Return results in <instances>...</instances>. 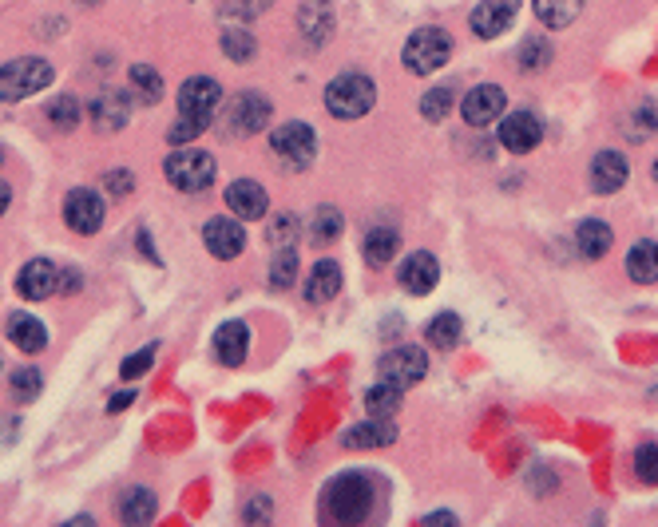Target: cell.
<instances>
[{"mask_svg":"<svg viewBox=\"0 0 658 527\" xmlns=\"http://www.w3.org/2000/svg\"><path fill=\"white\" fill-rule=\"evenodd\" d=\"M373 512V484L361 472L333 476L322 492V520L337 527H357Z\"/></svg>","mask_w":658,"mask_h":527,"instance_id":"6da1fadb","label":"cell"},{"mask_svg":"<svg viewBox=\"0 0 658 527\" xmlns=\"http://www.w3.org/2000/svg\"><path fill=\"white\" fill-rule=\"evenodd\" d=\"M373 104H377V88L361 72H341L326 88V107L337 119H361L373 111Z\"/></svg>","mask_w":658,"mask_h":527,"instance_id":"7a4b0ae2","label":"cell"},{"mask_svg":"<svg viewBox=\"0 0 658 527\" xmlns=\"http://www.w3.org/2000/svg\"><path fill=\"white\" fill-rule=\"evenodd\" d=\"M163 175L175 191L183 195H199L215 183V159L207 151H195V147H183V151H171L167 163H163Z\"/></svg>","mask_w":658,"mask_h":527,"instance_id":"3957f363","label":"cell"},{"mask_svg":"<svg viewBox=\"0 0 658 527\" xmlns=\"http://www.w3.org/2000/svg\"><path fill=\"white\" fill-rule=\"evenodd\" d=\"M44 84H52V64H48V60H36V56L8 60V64L0 68V104L28 100V96H36Z\"/></svg>","mask_w":658,"mask_h":527,"instance_id":"277c9868","label":"cell"},{"mask_svg":"<svg viewBox=\"0 0 658 527\" xmlns=\"http://www.w3.org/2000/svg\"><path fill=\"white\" fill-rule=\"evenodd\" d=\"M405 68L413 72V76H433L437 68L448 64V56H452V40H448V32H440V28H417L409 40H405Z\"/></svg>","mask_w":658,"mask_h":527,"instance_id":"5b68a950","label":"cell"},{"mask_svg":"<svg viewBox=\"0 0 658 527\" xmlns=\"http://www.w3.org/2000/svg\"><path fill=\"white\" fill-rule=\"evenodd\" d=\"M270 151L278 155V163L282 167H290V171H306L310 163H314V155H318V135H314V127L310 123H282L274 135H270Z\"/></svg>","mask_w":658,"mask_h":527,"instance_id":"8992f818","label":"cell"},{"mask_svg":"<svg viewBox=\"0 0 658 527\" xmlns=\"http://www.w3.org/2000/svg\"><path fill=\"white\" fill-rule=\"evenodd\" d=\"M377 369H381V377H385L389 385H397V389H413V385L425 381V373H429V357H425L421 345H401V349L385 353Z\"/></svg>","mask_w":658,"mask_h":527,"instance_id":"52a82bcc","label":"cell"},{"mask_svg":"<svg viewBox=\"0 0 658 527\" xmlns=\"http://www.w3.org/2000/svg\"><path fill=\"white\" fill-rule=\"evenodd\" d=\"M270 123V100L258 92H238L226 104V131L230 135H258Z\"/></svg>","mask_w":658,"mask_h":527,"instance_id":"ba28073f","label":"cell"},{"mask_svg":"<svg viewBox=\"0 0 658 527\" xmlns=\"http://www.w3.org/2000/svg\"><path fill=\"white\" fill-rule=\"evenodd\" d=\"M64 222L76 234H96L104 226V199L88 187H76L64 195Z\"/></svg>","mask_w":658,"mask_h":527,"instance_id":"9c48e42d","label":"cell"},{"mask_svg":"<svg viewBox=\"0 0 658 527\" xmlns=\"http://www.w3.org/2000/svg\"><path fill=\"white\" fill-rule=\"evenodd\" d=\"M520 16V0H484L476 4V12L468 16V28L480 36V40H496L504 36Z\"/></svg>","mask_w":658,"mask_h":527,"instance_id":"30bf717a","label":"cell"},{"mask_svg":"<svg viewBox=\"0 0 658 527\" xmlns=\"http://www.w3.org/2000/svg\"><path fill=\"white\" fill-rule=\"evenodd\" d=\"M504 107H508L504 88H496V84H476V88L464 96L460 115H464L468 127H488V123H496V119L504 115Z\"/></svg>","mask_w":658,"mask_h":527,"instance_id":"8fae6325","label":"cell"},{"mask_svg":"<svg viewBox=\"0 0 658 527\" xmlns=\"http://www.w3.org/2000/svg\"><path fill=\"white\" fill-rule=\"evenodd\" d=\"M60 290V270L48 262V258H32L24 262V270L16 274V294L24 302H44Z\"/></svg>","mask_w":658,"mask_h":527,"instance_id":"7c38bea8","label":"cell"},{"mask_svg":"<svg viewBox=\"0 0 658 527\" xmlns=\"http://www.w3.org/2000/svg\"><path fill=\"white\" fill-rule=\"evenodd\" d=\"M397 282H401V290H409L413 298H425V294H433V290H437L440 262L429 254V250H417V254H409V258L401 262Z\"/></svg>","mask_w":658,"mask_h":527,"instance_id":"4fadbf2b","label":"cell"},{"mask_svg":"<svg viewBox=\"0 0 658 527\" xmlns=\"http://www.w3.org/2000/svg\"><path fill=\"white\" fill-rule=\"evenodd\" d=\"M540 139H544V123H540L532 111L504 115V123H500V143H504L508 151L528 155V151H536V147H540Z\"/></svg>","mask_w":658,"mask_h":527,"instance_id":"5bb4252c","label":"cell"},{"mask_svg":"<svg viewBox=\"0 0 658 527\" xmlns=\"http://www.w3.org/2000/svg\"><path fill=\"white\" fill-rule=\"evenodd\" d=\"M222 100L219 80L211 76H191L183 88H179V115H215V107Z\"/></svg>","mask_w":658,"mask_h":527,"instance_id":"9a60e30c","label":"cell"},{"mask_svg":"<svg viewBox=\"0 0 658 527\" xmlns=\"http://www.w3.org/2000/svg\"><path fill=\"white\" fill-rule=\"evenodd\" d=\"M203 242H207V250H211L219 262H230V258L242 254L246 234H242V226H238L234 218H211V222L203 226Z\"/></svg>","mask_w":658,"mask_h":527,"instance_id":"2e32d148","label":"cell"},{"mask_svg":"<svg viewBox=\"0 0 658 527\" xmlns=\"http://www.w3.org/2000/svg\"><path fill=\"white\" fill-rule=\"evenodd\" d=\"M226 207L238 214V218H266L270 211V199H266V187L254 183V179H234L226 187Z\"/></svg>","mask_w":658,"mask_h":527,"instance_id":"e0dca14e","label":"cell"},{"mask_svg":"<svg viewBox=\"0 0 658 527\" xmlns=\"http://www.w3.org/2000/svg\"><path fill=\"white\" fill-rule=\"evenodd\" d=\"M397 440V424H393V417H369V421L353 424L345 436H341V444L345 448H389Z\"/></svg>","mask_w":658,"mask_h":527,"instance_id":"ac0fdd59","label":"cell"},{"mask_svg":"<svg viewBox=\"0 0 658 527\" xmlns=\"http://www.w3.org/2000/svg\"><path fill=\"white\" fill-rule=\"evenodd\" d=\"M627 175H631V167H627V155H619V151H599L591 163V187L599 195H615L627 183Z\"/></svg>","mask_w":658,"mask_h":527,"instance_id":"d6986e66","label":"cell"},{"mask_svg":"<svg viewBox=\"0 0 658 527\" xmlns=\"http://www.w3.org/2000/svg\"><path fill=\"white\" fill-rule=\"evenodd\" d=\"M246 353H250V329H246V321H226L219 325V333H215V357H219L226 369H238L242 361H246Z\"/></svg>","mask_w":658,"mask_h":527,"instance_id":"ffe728a7","label":"cell"},{"mask_svg":"<svg viewBox=\"0 0 658 527\" xmlns=\"http://www.w3.org/2000/svg\"><path fill=\"white\" fill-rule=\"evenodd\" d=\"M298 28H302L306 44L322 48L329 40V32H333V8H329V0H306L302 4V16H298Z\"/></svg>","mask_w":658,"mask_h":527,"instance_id":"44dd1931","label":"cell"},{"mask_svg":"<svg viewBox=\"0 0 658 527\" xmlns=\"http://www.w3.org/2000/svg\"><path fill=\"white\" fill-rule=\"evenodd\" d=\"M8 337H12V345H16L20 353H40V349L48 345V329H44V321L32 317V314L8 317Z\"/></svg>","mask_w":658,"mask_h":527,"instance_id":"7402d4cb","label":"cell"},{"mask_svg":"<svg viewBox=\"0 0 658 527\" xmlns=\"http://www.w3.org/2000/svg\"><path fill=\"white\" fill-rule=\"evenodd\" d=\"M337 290H341V266L337 262H318L314 270H310V278H306V302H314V306H326L329 298H337Z\"/></svg>","mask_w":658,"mask_h":527,"instance_id":"603a6c76","label":"cell"},{"mask_svg":"<svg viewBox=\"0 0 658 527\" xmlns=\"http://www.w3.org/2000/svg\"><path fill=\"white\" fill-rule=\"evenodd\" d=\"M127 96L123 92H115V88H108V92H100L96 100H92V123L100 127V131H119L123 123H127Z\"/></svg>","mask_w":658,"mask_h":527,"instance_id":"cb8c5ba5","label":"cell"},{"mask_svg":"<svg viewBox=\"0 0 658 527\" xmlns=\"http://www.w3.org/2000/svg\"><path fill=\"white\" fill-rule=\"evenodd\" d=\"M397 250H401V238H397L393 226H373L361 242V254H365L369 266H389L397 258Z\"/></svg>","mask_w":658,"mask_h":527,"instance_id":"d4e9b609","label":"cell"},{"mask_svg":"<svg viewBox=\"0 0 658 527\" xmlns=\"http://www.w3.org/2000/svg\"><path fill=\"white\" fill-rule=\"evenodd\" d=\"M611 242H615V234H611V226L599 222V218H587V222H579V230H575V246H579L583 258H603V254L611 250Z\"/></svg>","mask_w":658,"mask_h":527,"instance_id":"484cf974","label":"cell"},{"mask_svg":"<svg viewBox=\"0 0 658 527\" xmlns=\"http://www.w3.org/2000/svg\"><path fill=\"white\" fill-rule=\"evenodd\" d=\"M151 516H155V492L151 488H127L119 496V520L127 527L147 524Z\"/></svg>","mask_w":658,"mask_h":527,"instance_id":"4316f807","label":"cell"},{"mask_svg":"<svg viewBox=\"0 0 658 527\" xmlns=\"http://www.w3.org/2000/svg\"><path fill=\"white\" fill-rule=\"evenodd\" d=\"M627 274H631V282H639V286L658 282V242H635V246H631V254H627Z\"/></svg>","mask_w":658,"mask_h":527,"instance_id":"83f0119b","label":"cell"},{"mask_svg":"<svg viewBox=\"0 0 658 527\" xmlns=\"http://www.w3.org/2000/svg\"><path fill=\"white\" fill-rule=\"evenodd\" d=\"M294 282H298V246H274L270 286H274V290H290Z\"/></svg>","mask_w":658,"mask_h":527,"instance_id":"f1b7e54d","label":"cell"},{"mask_svg":"<svg viewBox=\"0 0 658 527\" xmlns=\"http://www.w3.org/2000/svg\"><path fill=\"white\" fill-rule=\"evenodd\" d=\"M40 389H44V373H40L36 365H20V369H12V377H8V393H12V401L28 405V401L40 397Z\"/></svg>","mask_w":658,"mask_h":527,"instance_id":"f546056e","label":"cell"},{"mask_svg":"<svg viewBox=\"0 0 658 527\" xmlns=\"http://www.w3.org/2000/svg\"><path fill=\"white\" fill-rule=\"evenodd\" d=\"M583 12V0H536V16L548 28H567Z\"/></svg>","mask_w":658,"mask_h":527,"instance_id":"4dcf8cb0","label":"cell"},{"mask_svg":"<svg viewBox=\"0 0 658 527\" xmlns=\"http://www.w3.org/2000/svg\"><path fill=\"white\" fill-rule=\"evenodd\" d=\"M131 92H135L139 104H159V100H163V80H159V72L147 68V64H135V68H131Z\"/></svg>","mask_w":658,"mask_h":527,"instance_id":"1f68e13d","label":"cell"},{"mask_svg":"<svg viewBox=\"0 0 658 527\" xmlns=\"http://www.w3.org/2000/svg\"><path fill=\"white\" fill-rule=\"evenodd\" d=\"M397 409H401V389H397V385L381 381V385H373V389L365 393V413H369V417H393Z\"/></svg>","mask_w":658,"mask_h":527,"instance_id":"d6a6232c","label":"cell"},{"mask_svg":"<svg viewBox=\"0 0 658 527\" xmlns=\"http://www.w3.org/2000/svg\"><path fill=\"white\" fill-rule=\"evenodd\" d=\"M425 341L433 349H452L460 341V317L456 314H437L429 325H425Z\"/></svg>","mask_w":658,"mask_h":527,"instance_id":"836d02e7","label":"cell"},{"mask_svg":"<svg viewBox=\"0 0 658 527\" xmlns=\"http://www.w3.org/2000/svg\"><path fill=\"white\" fill-rule=\"evenodd\" d=\"M341 230H345V218H341V211H337V207H318L314 222H310V238H314L318 246H326V242H333Z\"/></svg>","mask_w":658,"mask_h":527,"instance_id":"e575fe53","label":"cell"},{"mask_svg":"<svg viewBox=\"0 0 658 527\" xmlns=\"http://www.w3.org/2000/svg\"><path fill=\"white\" fill-rule=\"evenodd\" d=\"M222 52H226V60L246 64V60H254L258 44H254L250 32H242V28H226V32H222Z\"/></svg>","mask_w":658,"mask_h":527,"instance_id":"d590c367","label":"cell"},{"mask_svg":"<svg viewBox=\"0 0 658 527\" xmlns=\"http://www.w3.org/2000/svg\"><path fill=\"white\" fill-rule=\"evenodd\" d=\"M207 127H211V119H207V115H179V119L167 127V143L183 147V143H191L195 135H203Z\"/></svg>","mask_w":658,"mask_h":527,"instance_id":"8d00e7d4","label":"cell"},{"mask_svg":"<svg viewBox=\"0 0 658 527\" xmlns=\"http://www.w3.org/2000/svg\"><path fill=\"white\" fill-rule=\"evenodd\" d=\"M456 104V88H448V84H440L433 92H425V100H421V115L429 119V123H440L448 111Z\"/></svg>","mask_w":658,"mask_h":527,"instance_id":"74e56055","label":"cell"},{"mask_svg":"<svg viewBox=\"0 0 658 527\" xmlns=\"http://www.w3.org/2000/svg\"><path fill=\"white\" fill-rule=\"evenodd\" d=\"M516 64H520L524 72H540V68H548L551 64V44L548 40H540V36H528V40H524V48H520V56H516Z\"/></svg>","mask_w":658,"mask_h":527,"instance_id":"f35d334b","label":"cell"},{"mask_svg":"<svg viewBox=\"0 0 658 527\" xmlns=\"http://www.w3.org/2000/svg\"><path fill=\"white\" fill-rule=\"evenodd\" d=\"M48 123L56 127V131H72L76 123H80V104H76V96H60V100H52L48 104Z\"/></svg>","mask_w":658,"mask_h":527,"instance_id":"ab89813d","label":"cell"},{"mask_svg":"<svg viewBox=\"0 0 658 527\" xmlns=\"http://www.w3.org/2000/svg\"><path fill=\"white\" fill-rule=\"evenodd\" d=\"M270 246H298V214H274L266 226Z\"/></svg>","mask_w":658,"mask_h":527,"instance_id":"60d3db41","label":"cell"},{"mask_svg":"<svg viewBox=\"0 0 658 527\" xmlns=\"http://www.w3.org/2000/svg\"><path fill=\"white\" fill-rule=\"evenodd\" d=\"M635 476H639L647 488H655L658 484V444H643V448L635 452Z\"/></svg>","mask_w":658,"mask_h":527,"instance_id":"b9f144b4","label":"cell"},{"mask_svg":"<svg viewBox=\"0 0 658 527\" xmlns=\"http://www.w3.org/2000/svg\"><path fill=\"white\" fill-rule=\"evenodd\" d=\"M222 12L226 16H234V20H254V16H262L274 0H219Z\"/></svg>","mask_w":658,"mask_h":527,"instance_id":"7bdbcfd3","label":"cell"},{"mask_svg":"<svg viewBox=\"0 0 658 527\" xmlns=\"http://www.w3.org/2000/svg\"><path fill=\"white\" fill-rule=\"evenodd\" d=\"M151 361H155V345H147V349H139V353H131L123 365H119V373H123V381H135V377H143L147 369H151Z\"/></svg>","mask_w":658,"mask_h":527,"instance_id":"ee69618b","label":"cell"},{"mask_svg":"<svg viewBox=\"0 0 658 527\" xmlns=\"http://www.w3.org/2000/svg\"><path fill=\"white\" fill-rule=\"evenodd\" d=\"M270 516H274L270 496H250L246 508H242V520H246V524H262V520H270Z\"/></svg>","mask_w":658,"mask_h":527,"instance_id":"f6af8a7d","label":"cell"},{"mask_svg":"<svg viewBox=\"0 0 658 527\" xmlns=\"http://www.w3.org/2000/svg\"><path fill=\"white\" fill-rule=\"evenodd\" d=\"M80 290H84V274L76 266L60 270V294H80Z\"/></svg>","mask_w":658,"mask_h":527,"instance_id":"bcb514c9","label":"cell"},{"mask_svg":"<svg viewBox=\"0 0 658 527\" xmlns=\"http://www.w3.org/2000/svg\"><path fill=\"white\" fill-rule=\"evenodd\" d=\"M131 187H135V183H131V171H111L108 175L111 195H131Z\"/></svg>","mask_w":658,"mask_h":527,"instance_id":"7dc6e473","label":"cell"},{"mask_svg":"<svg viewBox=\"0 0 658 527\" xmlns=\"http://www.w3.org/2000/svg\"><path fill=\"white\" fill-rule=\"evenodd\" d=\"M655 127H658V107L655 104L639 107V131H655Z\"/></svg>","mask_w":658,"mask_h":527,"instance_id":"c3c4849f","label":"cell"},{"mask_svg":"<svg viewBox=\"0 0 658 527\" xmlns=\"http://www.w3.org/2000/svg\"><path fill=\"white\" fill-rule=\"evenodd\" d=\"M131 401H135V393H127V389H123V393H111V397H108V413H123Z\"/></svg>","mask_w":658,"mask_h":527,"instance_id":"681fc988","label":"cell"},{"mask_svg":"<svg viewBox=\"0 0 658 527\" xmlns=\"http://www.w3.org/2000/svg\"><path fill=\"white\" fill-rule=\"evenodd\" d=\"M8 203H12V187H8L4 179H0V214L8 211Z\"/></svg>","mask_w":658,"mask_h":527,"instance_id":"f907efd6","label":"cell"},{"mask_svg":"<svg viewBox=\"0 0 658 527\" xmlns=\"http://www.w3.org/2000/svg\"><path fill=\"white\" fill-rule=\"evenodd\" d=\"M425 524H456L452 512H437V516H425Z\"/></svg>","mask_w":658,"mask_h":527,"instance_id":"816d5d0a","label":"cell"},{"mask_svg":"<svg viewBox=\"0 0 658 527\" xmlns=\"http://www.w3.org/2000/svg\"><path fill=\"white\" fill-rule=\"evenodd\" d=\"M655 179H658V163H655Z\"/></svg>","mask_w":658,"mask_h":527,"instance_id":"f5cc1de1","label":"cell"}]
</instances>
